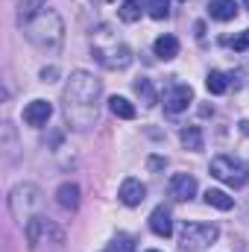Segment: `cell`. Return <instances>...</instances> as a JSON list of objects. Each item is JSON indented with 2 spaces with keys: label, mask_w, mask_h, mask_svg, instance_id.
I'll return each mask as SVG.
<instances>
[{
  "label": "cell",
  "mask_w": 249,
  "mask_h": 252,
  "mask_svg": "<svg viewBox=\"0 0 249 252\" xmlns=\"http://www.w3.org/2000/svg\"><path fill=\"white\" fill-rule=\"evenodd\" d=\"M64 118L70 129L85 132L97 124V100H100V79L88 70H73L64 85Z\"/></svg>",
  "instance_id": "6da1fadb"
},
{
  "label": "cell",
  "mask_w": 249,
  "mask_h": 252,
  "mask_svg": "<svg viewBox=\"0 0 249 252\" xmlns=\"http://www.w3.org/2000/svg\"><path fill=\"white\" fill-rule=\"evenodd\" d=\"M21 27H24V35L30 38V44H35L44 53H56L64 41V24L59 18V12L50 9V6H44L38 15H32Z\"/></svg>",
  "instance_id": "7a4b0ae2"
},
{
  "label": "cell",
  "mask_w": 249,
  "mask_h": 252,
  "mask_svg": "<svg viewBox=\"0 0 249 252\" xmlns=\"http://www.w3.org/2000/svg\"><path fill=\"white\" fill-rule=\"evenodd\" d=\"M41 205V190L35 188V185H18V188H12L9 193V211H12V217L21 223V226H27L35 214V208Z\"/></svg>",
  "instance_id": "3957f363"
},
{
  "label": "cell",
  "mask_w": 249,
  "mask_h": 252,
  "mask_svg": "<svg viewBox=\"0 0 249 252\" xmlns=\"http://www.w3.org/2000/svg\"><path fill=\"white\" fill-rule=\"evenodd\" d=\"M217 235L220 232L211 223H185L182 232H179V247H182V252H199L205 247H211L217 241Z\"/></svg>",
  "instance_id": "277c9868"
},
{
  "label": "cell",
  "mask_w": 249,
  "mask_h": 252,
  "mask_svg": "<svg viewBox=\"0 0 249 252\" xmlns=\"http://www.w3.org/2000/svg\"><path fill=\"white\" fill-rule=\"evenodd\" d=\"M211 176L220 179V182H226V185H232V188H244L249 182L247 167L235 156H214L211 158Z\"/></svg>",
  "instance_id": "5b68a950"
},
{
  "label": "cell",
  "mask_w": 249,
  "mask_h": 252,
  "mask_svg": "<svg viewBox=\"0 0 249 252\" xmlns=\"http://www.w3.org/2000/svg\"><path fill=\"white\" fill-rule=\"evenodd\" d=\"M94 56L106 64V67H126V64L132 62V50H129L126 44H118V41H115L109 50L97 44V47H94Z\"/></svg>",
  "instance_id": "8992f818"
},
{
  "label": "cell",
  "mask_w": 249,
  "mask_h": 252,
  "mask_svg": "<svg viewBox=\"0 0 249 252\" xmlns=\"http://www.w3.org/2000/svg\"><path fill=\"white\" fill-rule=\"evenodd\" d=\"M118 199L124 202V205H129V208H135V205H141L144 199H147V188H144V182L141 179H124L121 182V190H118Z\"/></svg>",
  "instance_id": "52a82bcc"
},
{
  "label": "cell",
  "mask_w": 249,
  "mask_h": 252,
  "mask_svg": "<svg viewBox=\"0 0 249 252\" xmlns=\"http://www.w3.org/2000/svg\"><path fill=\"white\" fill-rule=\"evenodd\" d=\"M190 100H193V88L190 85H173V91L164 97V109L170 112V115H179V112H185L187 106H190Z\"/></svg>",
  "instance_id": "ba28073f"
},
{
  "label": "cell",
  "mask_w": 249,
  "mask_h": 252,
  "mask_svg": "<svg viewBox=\"0 0 249 252\" xmlns=\"http://www.w3.org/2000/svg\"><path fill=\"white\" fill-rule=\"evenodd\" d=\"M50 118H53V106L47 100H32L24 109V124H30V126H44Z\"/></svg>",
  "instance_id": "9c48e42d"
},
{
  "label": "cell",
  "mask_w": 249,
  "mask_h": 252,
  "mask_svg": "<svg viewBox=\"0 0 249 252\" xmlns=\"http://www.w3.org/2000/svg\"><path fill=\"white\" fill-rule=\"evenodd\" d=\"M193 193H196V179L190 173H176L170 179V196L173 199L185 202V199H193Z\"/></svg>",
  "instance_id": "30bf717a"
},
{
  "label": "cell",
  "mask_w": 249,
  "mask_h": 252,
  "mask_svg": "<svg viewBox=\"0 0 249 252\" xmlns=\"http://www.w3.org/2000/svg\"><path fill=\"white\" fill-rule=\"evenodd\" d=\"M150 229L158 235V238H170L173 235V220H170V208L158 205L153 214H150Z\"/></svg>",
  "instance_id": "8fae6325"
},
{
  "label": "cell",
  "mask_w": 249,
  "mask_h": 252,
  "mask_svg": "<svg viewBox=\"0 0 249 252\" xmlns=\"http://www.w3.org/2000/svg\"><path fill=\"white\" fill-rule=\"evenodd\" d=\"M208 15L214 18V21H235L238 18V3L235 0H211L208 3Z\"/></svg>",
  "instance_id": "7c38bea8"
},
{
  "label": "cell",
  "mask_w": 249,
  "mask_h": 252,
  "mask_svg": "<svg viewBox=\"0 0 249 252\" xmlns=\"http://www.w3.org/2000/svg\"><path fill=\"white\" fill-rule=\"evenodd\" d=\"M153 50H156V56L158 59H176L179 56V41H176V35H158L156 38V44H153Z\"/></svg>",
  "instance_id": "4fadbf2b"
},
{
  "label": "cell",
  "mask_w": 249,
  "mask_h": 252,
  "mask_svg": "<svg viewBox=\"0 0 249 252\" xmlns=\"http://www.w3.org/2000/svg\"><path fill=\"white\" fill-rule=\"evenodd\" d=\"M47 229H50V223H47L44 217H32V220L24 226V232H27V244L35 250V247L41 244V235H47Z\"/></svg>",
  "instance_id": "5bb4252c"
},
{
  "label": "cell",
  "mask_w": 249,
  "mask_h": 252,
  "mask_svg": "<svg viewBox=\"0 0 249 252\" xmlns=\"http://www.w3.org/2000/svg\"><path fill=\"white\" fill-rule=\"evenodd\" d=\"M56 199H59V205L62 208H79V185H73V182H64V185H59V190H56Z\"/></svg>",
  "instance_id": "9a60e30c"
},
{
  "label": "cell",
  "mask_w": 249,
  "mask_h": 252,
  "mask_svg": "<svg viewBox=\"0 0 249 252\" xmlns=\"http://www.w3.org/2000/svg\"><path fill=\"white\" fill-rule=\"evenodd\" d=\"M135 94L141 97V103H144L147 109H153V106L158 103V97H156V88H153V82H150V79H144V76H141V79H135Z\"/></svg>",
  "instance_id": "2e32d148"
},
{
  "label": "cell",
  "mask_w": 249,
  "mask_h": 252,
  "mask_svg": "<svg viewBox=\"0 0 249 252\" xmlns=\"http://www.w3.org/2000/svg\"><path fill=\"white\" fill-rule=\"evenodd\" d=\"M109 109H112V115H115V118H124V121H132V118L138 115V112H135V106H132L126 97H118V94L109 100Z\"/></svg>",
  "instance_id": "e0dca14e"
},
{
  "label": "cell",
  "mask_w": 249,
  "mask_h": 252,
  "mask_svg": "<svg viewBox=\"0 0 249 252\" xmlns=\"http://www.w3.org/2000/svg\"><path fill=\"white\" fill-rule=\"evenodd\" d=\"M205 202H208L211 208H220V211H229V208L235 205V199H232L226 190H217V188H208V190H205Z\"/></svg>",
  "instance_id": "ac0fdd59"
},
{
  "label": "cell",
  "mask_w": 249,
  "mask_h": 252,
  "mask_svg": "<svg viewBox=\"0 0 249 252\" xmlns=\"http://www.w3.org/2000/svg\"><path fill=\"white\" fill-rule=\"evenodd\" d=\"M44 6H47V0H21V3H18V21L27 24V21H30L32 15H38Z\"/></svg>",
  "instance_id": "d6986e66"
},
{
  "label": "cell",
  "mask_w": 249,
  "mask_h": 252,
  "mask_svg": "<svg viewBox=\"0 0 249 252\" xmlns=\"http://www.w3.org/2000/svg\"><path fill=\"white\" fill-rule=\"evenodd\" d=\"M179 138H182V144H185L187 150H202V132H199V126H185L179 132Z\"/></svg>",
  "instance_id": "ffe728a7"
},
{
  "label": "cell",
  "mask_w": 249,
  "mask_h": 252,
  "mask_svg": "<svg viewBox=\"0 0 249 252\" xmlns=\"http://www.w3.org/2000/svg\"><path fill=\"white\" fill-rule=\"evenodd\" d=\"M205 85H208L211 94H226V88H229V76L220 73V70H211L208 79H205Z\"/></svg>",
  "instance_id": "44dd1931"
},
{
  "label": "cell",
  "mask_w": 249,
  "mask_h": 252,
  "mask_svg": "<svg viewBox=\"0 0 249 252\" xmlns=\"http://www.w3.org/2000/svg\"><path fill=\"white\" fill-rule=\"evenodd\" d=\"M144 9L150 12V18L161 21V18L170 15V0H144Z\"/></svg>",
  "instance_id": "7402d4cb"
},
{
  "label": "cell",
  "mask_w": 249,
  "mask_h": 252,
  "mask_svg": "<svg viewBox=\"0 0 249 252\" xmlns=\"http://www.w3.org/2000/svg\"><path fill=\"white\" fill-rule=\"evenodd\" d=\"M118 15H121V21H126V24H135L141 18V3L138 0H126L124 6L118 9Z\"/></svg>",
  "instance_id": "603a6c76"
},
{
  "label": "cell",
  "mask_w": 249,
  "mask_h": 252,
  "mask_svg": "<svg viewBox=\"0 0 249 252\" xmlns=\"http://www.w3.org/2000/svg\"><path fill=\"white\" fill-rule=\"evenodd\" d=\"M106 252H135V238L132 235H115Z\"/></svg>",
  "instance_id": "cb8c5ba5"
},
{
  "label": "cell",
  "mask_w": 249,
  "mask_h": 252,
  "mask_svg": "<svg viewBox=\"0 0 249 252\" xmlns=\"http://www.w3.org/2000/svg\"><path fill=\"white\" fill-rule=\"evenodd\" d=\"M232 47H235L238 53H241V50H247V47H249V30H244L238 38H232Z\"/></svg>",
  "instance_id": "d4e9b609"
},
{
  "label": "cell",
  "mask_w": 249,
  "mask_h": 252,
  "mask_svg": "<svg viewBox=\"0 0 249 252\" xmlns=\"http://www.w3.org/2000/svg\"><path fill=\"white\" fill-rule=\"evenodd\" d=\"M53 76H56V67H44V70H41V79H44V82H53Z\"/></svg>",
  "instance_id": "484cf974"
},
{
  "label": "cell",
  "mask_w": 249,
  "mask_h": 252,
  "mask_svg": "<svg viewBox=\"0 0 249 252\" xmlns=\"http://www.w3.org/2000/svg\"><path fill=\"white\" fill-rule=\"evenodd\" d=\"M164 164H167V161H164V158H150V167H153V170H161V167H164Z\"/></svg>",
  "instance_id": "4316f807"
},
{
  "label": "cell",
  "mask_w": 249,
  "mask_h": 252,
  "mask_svg": "<svg viewBox=\"0 0 249 252\" xmlns=\"http://www.w3.org/2000/svg\"><path fill=\"white\" fill-rule=\"evenodd\" d=\"M238 126H241V132H244V135H249V121H241Z\"/></svg>",
  "instance_id": "83f0119b"
},
{
  "label": "cell",
  "mask_w": 249,
  "mask_h": 252,
  "mask_svg": "<svg viewBox=\"0 0 249 252\" xmlns=\"http://www.w3.org/2000/svg\"><path fill=\"white\" fill-rule=\"evenodd\" d=\"M244 6H247V9H249V0H244Z\"/></svg>",
  "instance_id": "f1b7e54d"
},
{
  "label": "cell",
  "mask_w": 249,
  "mask_h": 252,
  "mask_svg": "<svg viewBox=\"0 0 249 252\" xmlns=\"http://www.w3.org/2000/svg\"><path fill=\"white\" fill-rule=\"evenodd\" d=\"M150 252H158V250H150Z\"/></svg>",
  "instance_id": "f546056e"
}]
</instances>
